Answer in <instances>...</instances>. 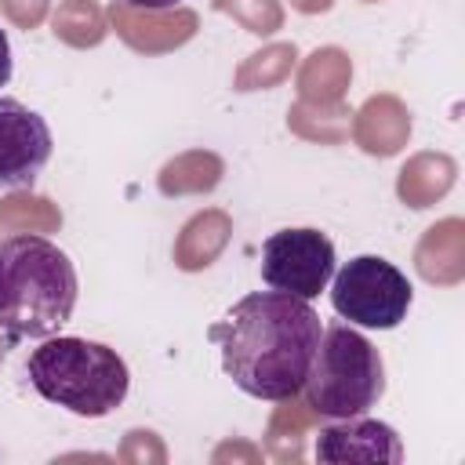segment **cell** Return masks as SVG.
<instances>
[{
  "instance_id": "1",
  "label": "cell",
  "mask_w": 465,
  "mask_h": 465,
  "mask_svg": "<svg viewBox=\"0 0 465 465\" xmlns=\"http://www.w3.org/2000/svg\"><path fill=\"white\" fill-rule=\"evenodd\" d=\"M323 323L305 298L258 291L240 298L207 338L222 349V367L254 400H291L302 392Z\"/></svg>"
},
{
  "instance_id": "2",
  "label": "cell",
  "mask_w": 465,
  "mask_h": 465,
  "mask_svg": "<svg viewBox=\"0 0 465 465\" xmlns=\"http://www.w3.org/2000/svg\"><path fill=\"white\" fill-rule=\"evenodd\" d=\"M76 305V269L40 232L0 240V331L7 345L54 334Z\"/></svg>"
},
{
  "instance_id": "3",
  "label": "cell",
  "mask_w": 465,
  "mask_h": 465,
  "mask_svg": "<svg viewBox=\"0 0 465 465\" xmlns=\"http://www.w3.org/2000/svg\"><path fill=\"white\" fill-rule=\"evenodd\" d=\"M25 371L44 400L80 418H105L124 403L131 385L124 356L87 338H47L33 349Z\"/></svg>"
},
{
  "instance_id": "4",
  "label": "cell",
  "mask_w": 465,
  "mask_h": 465,
  "mask_svg": "<svg viewBox=\"0 0 465 465\" xmlns=\"http://www.w3.org/2000/svg\"><path fill=\"white\" fill-rule=\"evenodd\" d=\"M305 403L320 418H356L367 414L385 392L381 352L352 327L334 323L320 334L305 374Z\"/></svg>"
},
{
  "instance_id": "5",
  "label": "cell",
  "mask_w": 465,
  "mask_h": 465,
  "mask_svg": "<svg viewBox=\"0 0 465 465\" xmlns=\"http://www.w3.org/2000/svg\"><path fill=\"white\" fill-rule=\"evenodd\" d=\"M411 298L414 291L407 276L378 254H360L345 262L334 272V287H331V305L338 309V316H345L356 327H378V331L396 327L407 316Z\"/></svg>"
},
{
  "instance_id": "6",
  "label": "cell",
  "mask_w": 465,
  "mask_h": 465,
  "mask_svg": "<svg viewBox=\"0 0 465 465\" xmlns=\"http://www.w3.org/2000/svg\"><path fill=\"white\" fill-rule=\"evenodd\" d=\"M334 276V243L320 229H280L262 243V280L294 298H316Z\"/></svg>"
},
{
  "instance_id": "7",
  "label": "cell",
  "mask_w": 465,
  "mask_h": 465,
  "mask_svg": "<svg viewBox=\"0 0 465 465\" xmlns=\"http://www.w3.org/2000/svg\"><path fill=\"white\" fill-rule=\"evenodd\" d=\"M51 160L47 120L18 98H0V189H29Z\"/></svg>"
},
{
  "instance_id": "8",
  "label": "cell",
  "mask_w": 465,
  "mask_h": 465,
  "mask_svg": "<svg viewBox=\"0 0 465 465\" xmlns=\"http://www.w3.org/2000/svg\"><path fill=\"white\" fill-rule=\"evenodd\" d=\"M316 458L327 465H345V461L396 465V461H403V443L392 425L356 414V418H338V425L320 429Z\"/></svg>"
},
{
  "instance_id": "9",
  "label": "cell",
  "mask_w": 465,
  "mask_h": 465,
  "mask_svg": "<svg viewBox=\"0 0 465 465\" xmlns=\"http://www.w3.org/2000/svg\"><path fill=\"white\" fill-rule=\"evenodd\" d=\"M109 22L116 29V36L138 51V54H163L182 47L185 40L196 36L200 18L189 7H163V11H142V7H127L120 0L109 4Z\"/></svg>"
},
{
  "instance_id": "10",
  "label": "cell",
  "mask_w": 465,
  "mask_h": 465,
  "mask_svg": "<svg viewBox=\"0 0 465 465\" xmlns=\"http://www.w3.org/2000/svg\"><path fill=\"white\" fill-rule=\"evenodd\" d=\"M349 134L371 156H396L411 138V113L396 94H371L352 113Z\"/></svg>"
},
{
  "instance_id": "11",
  "label": "cell",
  "mask_w": 465,
  "mask_h": 465,
  "mask_svg": "<svg viewBox=\"0 0 465 465\" xmlns=\"http://www.w3.org/2000/svg\"><path fill=\"white\" fill-rule=\"evenodd\" d=\"M414 269L421 280L454 287L465 280V222L461 218H443L425 229V236L414 247Z\"/></svg>"
},
{
  "instance_id": "12",
  "label": "cell",
  "mask_w": 465,
  "mask_h": 465,
  "mask_svg": "<svg viewBox=\"0 0 465 465\" xmlns=\"http://www.w3.org/2000/svg\"><path fill=\"white\" fill-rule=\"evenodd\" d=\"M229 236H232V218L222 207H207V211L193 214L174 240V265L185 272L207 269L225 251Z\"/></svg>"
},
{
  "instance_id": "13",
  "label": "cell",
  "mask_w": 465,
  "mask_h": 465,
  "mask_svg": "<svg viewBox=\"0 0 465 465\" xmlns=\"http://www.w3.org/2000/svg\"><path fill=\"white\" fill-rule=\"evenodd\" d=\"M454 178H458V163L447 153H418L400 167L396 193L407 207L421 211V207H432L440 196H447Z\"/></svg>"
},
{
  "instance_id": "14",
  "label": "cell",
  "mask_w": 465,
  "mask_h": 465,
  "mask_svg": "<svg viewBox=\"0 0 465 465\" xmlns=\"http://www.w3.org/2000/svg\"><path fill=\"white\" fill-rule=\"evenodd\" d=\"M352 80V62L341 47H316L298 69V94L305 102H341Z\"/></svg>"
},
{
  "instance_id": "15",
  "label": "cell",
  "mask_w": 465,
  "mask_h": 465,
  "mask_svg": "<svg viewBox=\"0 0 465 465\" xmlns=\"http://www.w3.org/2000/svg\"><path fill=\"white\" fill-rule=\"evenodd\" d=\"M225 174V163L211 149H193L174 160H167L156 174V185L163 196H189V193H211Z\"/></svg>"
},
{
  "instance_id": "16",
  "label": "cell",
  "mask_w": 465,
  "mask_h": 465,
  "mask_svg": "<svg viewBox=\"0 0 465 465\" xmlns=\"http://www.w3.org/2000/svg\"><path fill=\"white\" fill-rule=\"evenodd\" d=\"M287 127L309 142H320V145H338L349 138V127H352V113L349 105L341 102H294L291 113H287Z\"/></svg>"
},
{
  "instance_id": "17",
  "label": "cell",
  "mask_w": 465,
  "mask_h": 465,
  "mask_svg": "<svg viewBox=\"0 0 465 465\" xmlns=\"http://www.w3.org/2000/svg\"><path fill=\"white\" fill-rule=\"evenodd\" d=\"M283 407H276L272 421H269V432H265V447L276 461H298L302 458V436L305 429L316 425V411L309 403H298L294 396L291 400H280Z\"/></svg>"
},
{
  "instance_id": "18",
  "label": "cell",
  "mask_w": 465,
  "mask_h": 465,
  "mask_svg": "<svg viewBox=\"0 0 465 465\" xmlns=\"http://www.w3.org/2000/svg\"><path fill=\"white\" fill-rule=\"evenodd\" d=\"M294 62H298V47L294 44H269V47H262V51H254V54H247L240 62L232 87L236 91H265V87H276V84H283L291 76Z\"/></svg>"
},
{
  "instance_id": "19",
  "label": "cell",
  "mask_w": 465,
  "mask_h": 465,
  "mask_svg": "<svg viewBox=\"0 0 465 465\" xmlns=\"http://www.w3.org/2000/svg\"><path fill=\"white\" fill-rule=\"evenodd\" d=\"M51 29L62 44L69 47H94L105 40V15L94 0H62L54 18H51Z\"/></svg>"
},
{
  "instance_id": "20",
  "label": "cell",
  "mask_w": 465,
  "mask_h": 465,
  "mask_svg": "<svg viewBox=\"0 0 465 465\" xmlns=\"http://www.w3.org/2000/svg\"><path fill=\"white\" fill-rule=\"evenodd\" d=\"M62 225V211L47 196L15 193L0 200V229L11 232H54Z\"/></svg>"
},
{
  "instance_id": "21",
  "label": "cell",
  "mask_w": 465,
  "mask_h": 465,
  "mask_svg": "<svg viewBox=\"0 0 465 465\" xmlns=\"http://www.w3.org/2000/svg\"><path fill=\"white\" fill-rule=\"evenodd\" d=\"M214 11L232 15L247 33L254 36H269L283 25V7L280 0H211Z\"/></svg>"
},
{
  "instance_id": "22",
  "label": "cell",
  "mask_w": 465,
  "mask_h": 465,
  "mask_svg": "<svg viewBox=\"0 0 465 465\" xmlns=\"http://www.w3.org/2000/svg\"><path fill=\"white\" fill-rule=\"evenodd\" d=\"M163 458H167V450H163V443H160V436H156V432H149V429H131V432L124 436L120 461H131V465L153 461V465H160Z\"/></svg>"
},
{
  "instance_id": "23",
  "label": "cell",
  "mask_w": 465,
  "mask_h": 465,
  "mask_svg": "<svg viewBox=\"0 0 465 465\" xmlns=\"http://www.w3.org/2000/svg\"><path fill=\"white\" fill-rule=\"evenodd\" d=\"M47 4L51 0H0V7H4V15L18 25V29H36L40 22H44V15H47Z\"/></svg>"
},
{
  "instance_id": "24",
  "label": "cell",
  "mask_w": 465,
  "mask_h": 465,
  "mask_svg": "<svg viewBox=\"0 0 465 465\" xmlns=\"http://www.w3.org/2000/svg\"><path fill=\"white\" fill-rule=\"evenodd\" d=\"M236 461V458H243V461H258L262 458V450H254L251 443H240V440H232V443H222L218 450H214V461Z\"/></svg>"
},
{
  "instance_id": "25",
  "label": "cell",
  "mask_w": 465,
  "mask_h": 465,
  "mask_svg": "<svg viewBox=\"0 0 465 465\" xmlns=\"http://www.w3.org/2000/svg\"><path fill=\"white\" fill-rule=\"evenodd\" d=\"M11 80V44H7V33L0 29V87Z\"/></svg>"
},
{
  "instance_id": "26",
  "label": "cell",
  "mask_w": 465,
  "mask_h": 465,
  "mask_svg": "<svg viewBox=\"0 0 465 465\" xmlns=\"http://www.w3.org/2000/svg\"><path fill=\"white\" fill-rule=\"evenodd\" d=\"M127 7H142V11H163V7H178L182 0H120Z\"/></svg>"
},
{
  "instance_id": "27",
  "label": "cell",
  "mask_w": 465,
  "mask_h": 465,
  "mask_svg": "<svg viewBox=\"0 0 465 465\" xmlns=\"http://www.w3.org/2000/svg\"><path fill=\"white\" fill-rule=\"evenodd\" d=\"M334 0H291L294 11H305V15H316V11H327Z\"/></svg>"
},
{
  "instance_id": "28",
  "label": "cell",
  "mask_w": 465,
  "mask_h": 465,
  "mask_svg": "<svg viewBox=\"0 0 465 465\" xmlns=\"http://www.w3.org/2000/svg\"><path fill=\"white\" fill-rule=\"evenodd\" d=\"M4 352H7V338H0V360H4Z\"/></svg>"
},
{
  "instance_id": "29",
  "label": "cell",
  "mask_w": 465,
  "mask_h": 465,
  "mask_svg": "<svg viewBox=\"0 0 465 465\" xmlns=\"http://www.w3.org/2000/svg\"><path fill=\"white\" fill-rule=\"evenodd\" d=\"M363 4H374V0H363Z\"/></svg>"
}]
</instances>
